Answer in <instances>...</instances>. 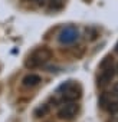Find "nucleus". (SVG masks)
Wrapping results in <instances>:
<instances>
[{"label":"nucleus","mask_w":118,"mask_h":122,"mask_svg":"<svg viewBox=\"0 0 118 122\" xmlns=\"http://www.w3.org/2000/svg\"><path fill=\"white\" fill-rule=\"evenodd\" d=\"M48 3V9L52 12H59L62 10L65 6V0H46Z\"/></svg>","instance_id":"nucleus-7"},{"label":"nucleus","mask_w":118,"mask_h":122,"mask_svg":"<svg viewBox=\"0 0 118 122\" xmlns=\"http://www.w3.org/2000/svg\"><path fill=\"white\" fill-rule=\"evenodd\" d=\"M52 57V52L42 46V47H38L36 50H33L25 60V66L27 69H35V68H39L42 65H45L48 60Z\"/></svg>","instance_id":"nucleus-1"},{"label":"nucleus","mask_w":118,"mask_h":122,"mask_svg":"<svg viewBox=\"0 0 118 122\" xmlns=\"http://www.w3.org/2000/svg\"><path fill=\"white\" fill-rule=\"evenodd\" d=\"M33 2H35V3H36L38 6H40V7L46 5V0H33Z\"/></svg>","instance_id":"nucleus-9"},{"label":"nucleus","mask_w":118,"mask_h":122,"mask_svg":"<svg viewBox=\"0 0 118 122\" xmlns=\"http://www.w3.org/2000/svg\"><path fill=\"white\" fill-rule=\"evenodd\" d=\"M99 71L101 72L98 75V86L104 88L112 81V78L115 75V69L112 66V57L111 56H107L99 63Z\"/></svg>","instance_id":"nucleus-2"},{"label":"nucleus","mask_w":118,"mask_h":122,"mask_svg":"<svg viewBox=\"0 0 118 122\" xmlns=\"http://www.w3.org/2000/svg\"><path fill=\"white\" fill-rule=\"evenodd\" d=\"M48 113H49V105H46V103H43V105H40L39 108L35 109V116H36V118L46 116Z\"/></svg>","instance_id":"nucleus-8"},{"label":"nucleus","mask_w":118,"mask_h":122,"mask_svg":"<svg viewBox=\"0 0 118 122\" xmlns=\"http://www.w3.org/2000/svg\"><path fill=\"white\" fill-rule=\"evenodd\" d=\"M59 91H64L62 92V99L66 101V102H75L81 96V88L74 81H68L66 83H64L59 88Z\"/></svg>","instance_id":"nucleus-3"},{"label":"nucleus","mask_w":118,"mask_h":122,"mask_svg":"<svg viewBox=\"0 0 118 122\" xmlns=\"http://www.w3.org/2000/svg\"><path fill=\"white\" fill-rule=\"evenodd\" d=\"M115 71H117V73H118V65H117V69H115Z\"/></svg>","instance_id":"nucleus-10"},{"label":"nucleus","mask_w":118,"mask_h":122,"mask_svg":"<svg viewBox=\"0 0 118 122\" xmlns=\"http://www.w3.org/2000/svg\"><path fill=\"white\" fill-rule=\"evenodd\" d=\"M79 111V105L75 102H66L65 105H62L58 111V118L59 119H65V121H71L76 116Z\"/></svg>","instance_id":"nucleus-4"},{"label":"nucleus","mask_w":118,"mask_h":122,"mask_svg":"<svg viewBox=\"0 0 118 122\" xmlns=\"http://www.w3.org/2000/svg\"><path fill=\"white\" fill-rule=\"evenodd\" d=\"M40 82H42V78H40L39 75H36V73H29V75H26V76L22 79V85H23L25 88H35V86H38Z\"/></svg>","instance_id":"nucleus-6"},{"label":"nucleus","mask_w":118,"mask_h":122,"mask_svg":"<svg viewBox=\"0 0 118 122\" xmlns=\"http://www.w3.org/2000/svg\"><path fill=\"white\" fill-rule=\"evenodd\" d=\"M78 39H79V33H78V30H76L75 27H72V26L65 27L61 33H59V36H58L59 43H62V45H72V43H75Z\"/></svg>","instance_id":"nucleus-5"}]
</instances>
